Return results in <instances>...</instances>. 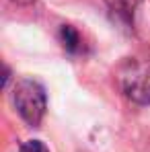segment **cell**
<instances>
[{"instance_id": "6da1fadb", "label": "cell", "mask_w": 150, "mask_h": 152, "mask_svg": "<svg viewBox=\"0 0 150 152\" xmlns=\"http://www.w3.org/2000/svg\"><path fill=\"white\" fill-rule=\"evenodd\" d=\"M12 103L19 115L23 117V121L31 127H37L48 109V95L37 80L23 78L12 88Z\"/></svg>"}, {"instance_id": "7a4b0ae2", "label": "cell", "mask_w": 150, "mask_h": 152, "mask_svg": "<svg viewBox=\"0 0 150 152\" xmlns=\"http://www.w3.org/2000/svg\"><path fill=\"white\" fill-rule=\"evenodd\" d=\"M125 97L138 105H150V60H127L119 72Z\"/></svg>"}, {"instance_id": "3957f363", "label": "cell", "mask_w": 150, "mask_h": 152, "mask_svg": "<svg viewBox=\"0 0 150 152\" xmlns=\"http://www.w3.org/2000/svg\"><path fill=\"white\" fill-rule=\"evenodd\" d=\"M113 15H117L121 21H132L142 0H105Z\"/></svg>"}, {"instance_id": "277c9868", "label": "cell", "mask_w": 150, "mask_h": 152, "mask_svg": "<svg viewBox=\"0 0 150 152\" xmlns=\"http://www.w3.org/2000/svg\"><path fill=\"white\" fill-rule=\"evenodd\" d=\"M60 41L64 50L68 53H78L80 51V35L72 25H62L60 27Z\"/></svg>"}, {"instance_id": "5b68a950", "label": "cell", "mask_w": 150, "mask_h": 152, "mask_svg": "<svg viewBox=\"0 0 150 152\" xmlns=\"http://www.w3.org/2000/svg\"><path fill=\"white\" fill-rule=\"evenodd\" d=\"M19 152H50V150H48V146H45L43 142H39V140H29L25 144H21Z\"/></svg>"}, {"instance_id": "8992f818", "label": "cell", "mask_w": 150, "mask_h": 152, "mask_svg": "<svg viewBox=\"0 0 150 152\" xmlns=\"http://www.w3.org/2000/svg\"><path fill=\"white\" fill-rule=\"evenodd\" d=\"M12 2H17V4H21V6H29V4H35L37 0H12Z\"/></svg>"}]
</instances>
